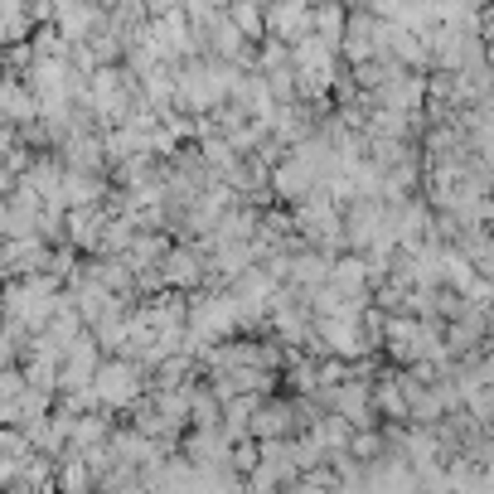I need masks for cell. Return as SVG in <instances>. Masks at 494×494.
<instances>
[{
  "label": "cell",
  "mask_w": 494,
  "mask_h": 494,
  "mask_svg": "<svg viewBox=\"0 0 494 494\" xmlns=\"http://www.w3.org/2000/svg\"><path fill=\"white\" fill-rule=\"evenodd\" d=\"M170 277H175V281H194V277H199V267H194L184 252H175V257H170Z\"/></svg>",
  "instance_id": "cell-1"
},
{
  "label": "cell",
  "mask_w": 494,
  "mask_h": 494,
  "mask_svg": "<svg viewBox=\"0 0 494 494\" xmlns=\"http://www.w3.org/2000/svg\"><path fill=\"white\" fill-rule=\"evenodd\" d=\"M233 15H238V30H247V34H257V30H262V20H257V10H252V5H238Z\"/></svg>",
  "instance_id": "cell-2"
}]
</instances>
